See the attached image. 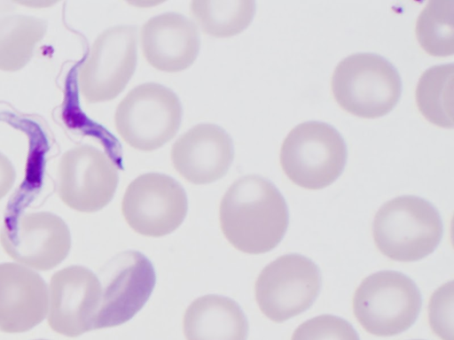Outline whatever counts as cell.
Wrapping results in <instances>:
<instances>
[{
    "label": "cell",
    "mask_w": 454,
    "mask_h": 340,
    "mask_svg": "<svg viewBox=\"0 0 454 340\" xmlns=\"http://www.w3.org/2000/svg\"><path fill=\"white\" fill-rule=\"evenodd\" d=\"M222 231L237 250L265 253L283 239L289 216L278 188L258 174L236 180L223 195L219 210Z\"/></svg>",
    "instance_id": "6da1fadb"
},
{
    "label": "cell",
    "mask_w": 454,
    "mask_h": 340,
    "mask_svg": "<svg viewBox=\"0 0 454 340\" xmlns=\"http://www.w3.org/2000/svg\"><path fill=\"white\" fill-rule=\"evenodd\" d=\"M442 233L438 210L427 200L412 195L386 202L372 222V236L379 251L402 262L419 260L432 253Z\"/></svg>",
    "instance_id": "7a4b0ae2"
},
{
    "label": "cell",
    "mask_w": 454,
    "mask_h": 340,
    "mask_svg": "<svg viewBox=\"0 0 454 340\" xmlns=\"http://www.w3.org/2000/svg\"><path fill=\"white\" fill-rule=\"evenodd\" d=\"M331 86L336 102L345 111L363 118L387 113L402 93L397 69L373 52H356L340 60L334 68Z\"/></svg>",
    "instance_id": "3957f363"
},
{
    "label": "cell",
    "mask_w": 454,
    "mask_h": 340,
    "mask_svg": "<svg viewBox=\"0 0 454 340\" xmlns=\"http://www.w3.org/2000/svg\"><path fill=\"white\" fill-rule=\"evenodd\" d=\"M280 165L296 185L320 189L333 183L343 172L347 145L332 125L308 120L295 126L284 139Z\"/></svg>",
    "instance_id": "277c9868"
},
{
    "label": "cell",
    "mask_w": 454,
    "mask_h": 340,
    "mask_svg": "<svg viewBox=\"0 0 454 340\" xmlns=\"http://www.w3.org/2000/svg\"><path fill=\"white\" fill-rule=\"evenodd\" d=\"M422 298L416 283L393 270L379 271L363 280L353 297L354 314L362 327L378 336H391L416 321Z\"/></svg>",
    "instance_id": "5b68a950"
},
{
    "label": "cell",
    "mask_w": 454,
    "mask_h": 340,
    "mask_svg": "<svg viewBox=\"0 0 454 340\" xmlns=\"http://www.w3.org/2000/svg\"><path fill=\"white\" fill-rule=\"evenodd\" d=\"M183 116L178 97L170 89L146 82L132 89L118 104L116 130L129 146L154 151L177 133Z\"/></svg>",
    "instance_id": "8992f818"
},
{
    "label": "cell",
    "mask_w": 454,
    "mask_h": 340,
    "mask_svg": "<svg viewBox=\"0 0 454 340\" xmlns=\"http://www.w3.org/2000/svg\"><path fill=\"white\" fill-rule=\"evenodd\" d=\"M322 287L318 267L309 258L290 253L268 264L255 282L262 313L280 323L308 310Z\"/></svg>",
    "instance_id": "52a82bcc"
},
{
    "label": "cell",
    "mask_w": 454,
    "mask_h": 340,
    "mask_svg": "<svg viewBox=\"0 0 454 340\" xmlns=\"http://www.w3.org/2000/svg\"><path fill=\"white\" fill-rule=\"evenodd\" d=\"M137 28L119 25L103 31L80 68L79 90L88 103L114 99L126 87L137 66Z\"/></svg>",
    "instance_id": "ba28073f"
},
{
    "label": "cell",
    "mask_w": 454,
    "mask_h": 340,
    "mask_svg": "<svg viewBox=\"0 0 454 340\" xmlns=\"http://www.w3.org/2000/svg\"><path fill=\"white\" fill-rule=\"evenodd\" d=\"M188 210L182 185L169 175L147 173L128 186L121 202L122 214L137 233L160 237L176 230Z\"/></svg>",
    "instance_id": "9c48e42d"
},
{
    "label": "cell",
    "mask_w": 454,
    "mask_h": 340,
    "mask_svg": "<svg viewBox=\"0 0 454 340\" xmlns=\"http://www.w3.org/2000/svg\"><path fill=\"white\" fill-rule=\"evenodd\" d=\"M118 169L103 151L80 145L66 151L58 167V194L68 207L82 212L104 208L114 197Z\"/></svg>",
    "instance_id": "30bf717a"
},
{
    "label": "cell",
    "mask_w": 454,
    "mask_h": 340,
    "mask_svg": "<svg viewBox=\"0 0 454 340\" xmlns=\"http://www.w3.org/2000/svg\"><path fill=\"white\" fill-rule=\"evenodd\" d=\"M103 276L95 329L119 326L132 319L149 299L156 282L152 262L137 251L115 255Z\"/></svg>",
    "instance_id": "8fae6325"
},
{
    "label": "cell",
    "mask_w": 454,
    "mask_h": 340,
    "mask_svg": "<svg viewBox=\"0 0 454 340\" xmlns=\"http://www.w3.org/2000/svg\"><path fill=\"white\" fill-rule=\"evenodd\" d=\"M0 243L4 251L17 262L47 271L67 257L71 236L59 216L36 212L5 220L0 231Z\"/></svg>",
    "instance_id": "7c38bea8"
},
{
    "label": "cell",
    "mask_w": 454,
    "mask_h": 340,
    "mask_svg": "<svg viewBox=\"0 0 454 340\" xmlns=\"http://www.w3.org/2000/svg\"><path fill=\"white\" fill-rule=\"evenodd\" d=\"M101 294V282L85 267L70 266L56 272L49 289V326L68 337L95 329Z\"/></svg>",
    "instance_id": "4fadbf2b"
},
{
    "label": "cell",
    "mask_w": 454,
    "mask_h": 340,
    "mask_svg": "<svg viewBox=\"0 0 454 340\" xmlns=\"http://www.w3.org/2000/svg\"><path fill=\"white\" fill-rule=\"evenodd\" d=\"M172 165L194 184L214 182L225 175L234 158L230 135L220 126L200 123L183 134L172 145Z\"/></svg>",
    "instance_id": "5bb4252c"
},
{
    "label": "cell",
    "mask_w": 454,
    "mask_h": 340,
    "mask_svg": "<svg viewBox=\"0 0 454 340\" xmlns=\"http://www.w3.org/2000/svg\"><path fill=\"white\" fill-rule=\"evenodd\" d=\"M49 293L36 272L16 263L0 264V330L23 333L48 313Z\"/></svg>",
    "instance_id": "9a60e30c"
},
{
    "label": "cell",
    "mask_w": 454,
    "mask_h": 340,
    "mask_svg": "<svg viewBox=\"0 0 454 340\" xmlns=\"http://www.w3.org/2000/svg\"><path fill=\"white\" fill-rule=\"evenodd\" d=\"M145 58L154 68L176 73L193 64L200 38L196 24L176 12H164L149 19L141 28Z\"/></svg>",
    "instance_id": "2e32d148"
},
{
    "label": "cell",
    "mask_w": 454,
    "mask_h": 340,
    "mask_svg": "<svg viewBox=\"0 0 454 340\" xmlns=\"http://www.w3.org/2000/svg\"><path fill=\"white\" fill-rule=\"evenodd\" d=\"M186 340H247L248 322L231 298L206 295L195 299L184 316Z\"/></svg>",
    "instance_id": "e0dca14e"
},
{
    "label": "cell",
    "mask_w": 454,
    "mask_h": 340,
    "mask_svg": "<svg viewBox=\"0 0 454 340\" xmlns=\"http://www.w3.org/2000/svg\"><path fill=\"white\" fill-rule=\"evenodd\" d=\"M46 30V22L32 16L14 14L0 19V70L23 68Z\"/></svg>",
    "instance_id": "ac0fdd59"
},
{
    "label": "cell",
    "mask_w": 454,
    "mask_h": 340,
    "mask_svg": "<svg viewBox=\"0 0 454 340\" xmlns=\"http://www.w3.org/2000/svg\"><path fill=\"white\" fill-rule=\"evenodd\" d=\"M453 64L430 66L420 75L416 87V102L422 115L431 123L453 127Z\"/></svg>",
    "instance_id": "d6986e66"
},
{
    "label": "cell",
    "mask_w": 454,
    "mask_h": 340,
    "mask_svg": "<svg viewBox=\"0 0 454 340\" xmlns=\"http://www.w3.org/2000/svg\"><path fill=\"white\" fill-rule=\"evenodd\" d=\"M191 12L206 34L225 38L247 27L255 12V3L247 0H194L191 2Z\"/></svg>",
    "instance_id": "ffe728a7"
},
{
    "label": "cell",
    "mask_w": 454,
    "mask_h": 340,
    "mask_svg": "<svg viewBox=\"0 0 454 340\" xmlns=\"http://www.w3.org/2000/svg\"><path fill=\"white\" fill-rule=\"evenodd\" d=\"M416 35L430 55L444 57L453 53V1L430 0L416 21Z\"/></svg>",
    "instance_id": "44dd1931"
},
{
    "label": "cell",
    "mask_w": 454,
    "mask_h": 340,
    "mask_svg": "<svg viewBox=\"0 0 454 340\" xmlns=\"http://www.w3.org/2000/svg\"><path fill=\"white\" fill-rule=\"evenodd\" d=\"M292 340H360L353 326L333 314L313 317L296 328Z\"/></svg>",
    "instance_id": "7402d4cb"
},
{
    "label": "cell",
    "mask_w": 454,
    "mask_h": 340,
    "mask_svg": "<svg viewBox=\"0 0 454 340\" xmlns=\"http://www.w3.org/2000/svg\"><path fill=\"white\" fill-rule=\"evenodd\" d=\"M453 282L444 283L432 295L428 305L431 328L442 340H452Z\"/></svg>",
    "instance_id": "603a6c76"
},
{
    "label": "cell",
    "mask_w": 454,
    "mask_h": 340,
    "mask_svg": "<svg viewBox=\"0 0 454 340\" xmlns=\"http://www.w3.org/2000/svg\"><path fill=\"white\" fill-rule=\"evenodd\" d=\"M16 178L14 166L9 158L0 152V199L12 188Z\"/></svg>",
    "instance_id": "cb8c5ba5"
},
{
    "label": "cell",
    "mask_w": 454,
    "mask_h": 340,
    "mask_svg": "<svg viewBox=\"0 0 454 340\" xmlns=\"http://www.w3.org/2000/svg\"><path fill=\"white\" fill-rule=\"evenodd\" d=\"M36 340H47V339H36Z\"/></svg>",
    "instance_id": "d4e9b609"
},
{
    "label": "cell",
    "mask_w": 454,
    "mask_h": 340,
    "mask_svg": "<svg viewBox=\"0 0 454 340\" xmlns=\"http://www.w3.org/2000/svg\"><path fill=\"white\" fill-rule=\"evenodd\" d=\"M414 340H422V339H414Z\"/></svg>",
    "instance_id": "484cf974"
}]
</instances>
